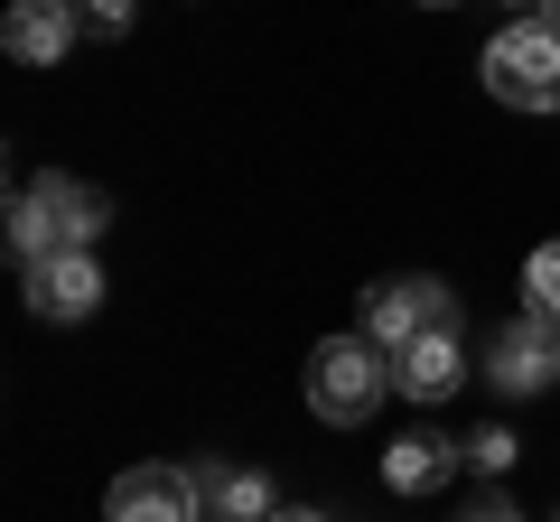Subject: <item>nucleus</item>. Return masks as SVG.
I'll return each mask as SVG.
<instances>
[{"label": "nucleus", "mask_w": 560, "mask_h": 522, "mask_svg": "<svg viewBox=\"0 0 560 522\" xmlns=\"http://www.w3.org/2000/svg\"><path fill=\"white\" fill-rule=\"evenodd\" d=\"M467 382V345H458V327H430V336H411L393 355V392L401 402H448Z\"/></svg>", "instance_id": "nucleus-8"}, {"label": "nucleus", "mask_w": 560, "mask_h": 522, "mask_svg": "<svg viewBox=\"0 0 560 522\" xmlns=\"http://www.w3.org/2000/svg\"><path fill=\"white\" fill-rule=\"evenodd\" d=\"M197 495H206V522H271L280 513V495H271L261 466H206Z\"/></svg>", "instance_id": "nucleus-11"}, {"label": "nucleus", "mask_w": 560, "mask_h": 522, "mask_svg": "<svg viewBox=\"0 0 560 522\" xmlns=\"http://www.w3.org/2000/svg\"><path fill=\"white\" fill-rule=\"evenodd\" d=\"M430 10H458V0H430Z\"/></svg>", "instance_id": "nucleus-18"}, {"label": "nucleus", "mask_w": 560, "mask_h": 522, "mask_svg": "<svg viewBox=\"0 0 560 522\" xmlns=\"http://www.w3.org/2000/svg\"><path fill=\"white\" fill-rule=\"evenodd\" d=\"M551 373H560V327H541L533 308H523V318H504L495 345H486V382L523 402V392H551Z\"/></svg>", "instance_id": "nucleus-5"}, {"label": "nucleus", "mask_w": 560, "mask_h": 522, "mask_svg": "<svg viewBox=\"0 0 560 522\" xmlns=\"http://www.w3.org/2000/svg\"><path fill=\"white\" fill-rule=\"evenodd\" d=\"M75 20L94 28V38H121V28H131V0H75Z\"/></svg>", "instance_id": "nucleus-14"}, {"label": "nucleus", "mask_w": 560, "mask_h": 522, "mask_svg": "<svg viewBox=\"0 0 560 522\" xmlns=\"http://www.w3.org/2000/svg\"><path fill=\"white\" fill-rule=\"evenodd\" d=\"M430 327H458V299H448L440 281H383L374 299H364V336H374L383 355H401V345L430 336Z\"/></svg>", "instance_id": "nucleus-4"}, {"label": "nucleus", "mask_w": 560, "mask_h": 522, "mask_svg": "<svg viewBox=\"0 0 560 522\" xmlns=\"http://www.w3.org/2000/svg\"><path fill=\"white\" fill-rule=\"evenodd\" d=\"M103 513H113V522H197L206 495H197L187 466H131V476H113Z\"/></svg>", "instance_id": "nucleus-6"}, {"label": "nucleus", "mask_w": 560, "mask_h": 522, "mask_svg": "<svg viewBox=\"0 0 560 522\" xmlns=\"http://www.w3.org/2000/svg\"><path fill=\"white\" fill-rule=\"evenodd\" d=\"M94 299H103V261H94V252H47V261H28V308H38V318L75 327V318H94Z\"/></svg>", "instance_id": "nucleus-7"}, {"label": "nucleus", "mask_w": 560, "mask_h": 522, "mask_svg": "<svg viewBox=\"0 0 560 522\" xmlns=\"http://www.w3.org/2000/svg\"><path fill=\"white\" fill-rule=\"evenodd\" d=\"M75 0H20V10H10V20H0V47H10V57L20 66H57L66 47H75Z\"/></svg>", "instance_id": "nucleus-9"}, {"label": "nucleus", "mask_w": 560, "mask_h": 522, "mask_svg": "<svg viewBox=\"0 0 560 522\" xmlns=\"http://www.w3.org/2000/svg\"><path fill=\"white\" fill-rule=\"evenodd\" d=\"M467 466H477V476H504V466H514V429H477V439H467Z\"/></svg>", "instance_id": "nucleus-13"}, {"label": "nucleus", "mask_w": 560, "mask_h": 522, "mask_svg": "<svg viewBox=\"0 0 560 522\" xmlns=\"http://www.w3.org/2000/svg\"><path fill=\"white\" fill-rule=\"evenodd\" d=\"M467 522H514V503H486V513H467Z\"/></svg>", "instance_id": "nucleus-15"}, {"label": "nucleus", "mask_w": 560, "mask_h": 522, "mask_svg": "<svg viewBox=\"0 0 560 522\" xmlns=\"http://www.w3.org/2000/svg\"><path fill=\"white\" fill-rule=\"evenodd\" d=\"M541 20H551V28H560V0H541Z\"/></svg>", "instance_id": "nucleus-17"}, {"label": "nucleus", "mask_w": 560, "mask_h": 522, "mask_svg": "<svg viewBox=\"0 0 560 522\" xmlns=\"http://www.w3.org/2000/svg\"><path fill=\"white\" fill-rule=\"evenodd\" d=\"M393 402V355H383L374 336H327L318 355H308V411L337 429L374 420V411Z\"/></svg>", "instance_id": "nucleus-2"}, {"label": "nucleus", "mask_w": 560, "mask_h": 522, "mask_svg": "<svg viewBox=\"0 0 560 522\" xmlns=\"http://www.w3.org/2000/svg\"><path fill=\"white\" fill-rule=\"evenodd\" d=\"M467 466V439H440V429H411V439L383 448V485L393 495H430V485H448Z\"/></svg>", "instance_id": "nucleus-10"}, {"label": "nucleus", "mask_w": 560, "mask_h": 522, "mask_svg": "<svg viewBox=\"0 0 560 522\" xmlns=\"http://www.w3.org/2000/svg\"><path fill=\"white\" fill-rule=\"evenodd\" d=\"M523 299H533L541 327H560V242H541V252L523 261Z\"/></svg>", "instance_id": "nucleus-12"}, {"label": "nucleus", "mask_w": 560, "mask_h": 522, "mask_svg": "<svg viewBox=\"0 0 560 522\" xmlns=\"http://www.w3.org/2000/svg\"><path fill=\"white\" fill-rule=\"evenodd\" d=\"M271 522H327V513H308V503H290V513H271Z\"/></svg>", "instance_id": "nucleus-16"}, {"label": "nucleus", "mask_w": 560, "mask_h": 522, "mask_svg": "<svg viewBox=\"0 0 560 522\" xmlns=\"http://www.w3.org/2000/svg\"><path fill=\"white\" fill-rule=\"evenodd\" d=\"M103 234V197L84 178H28L20 205H10V252L47 261V252H94Z\"/></svg>", "instance_id": "nucleus-1"}, {"label": "nucleus", "mask_w": 560, "mask_h": 522, "mask_svg": "<svg viewBox=\"0 0 560 522\" xmlns=\"http://www.w3.org/2000/svg\"><path fill=\"white\" fill-rule=\"evenodd\" d=\"M486 94L514 112H560V28L551 20H504L486 38Z\"/></svg>", "instance_id": "nucleus-3"}]
</instances>
